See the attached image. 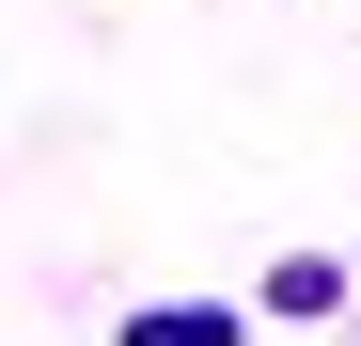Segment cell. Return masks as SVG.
<instances>
[{"mask_svg":"<svg viewBox=\"0 0 361 346\" xmlns=\"http://www.w3.org/2000/svg\"><path fill=\"white\" fill-rule=\"evenodd\" d=\"M126 346H235V315H220V299H173V315H142Z\"/></svg>","mask_w":361,"mask_h":346,"instance_id":"1","label":"cell"}]
</instances>
